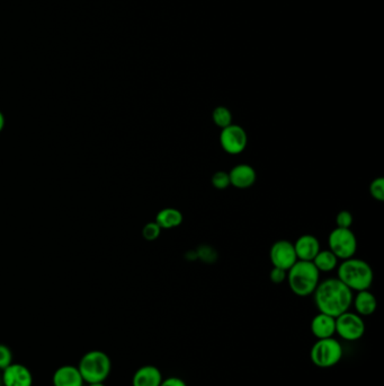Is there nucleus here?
<instances>
[{
	"label": "nucleus",
	"instance_id": "9",
	"mask_svg": "<svg viewBox=\"0 0 384 386\" xmlns=\"http://www.w3.org/2000/svg\"><path fill=\"white\" fill-rule=\"evenodd\" d=\"M270 262L276 268L289 269L298 261L293 243L286 239H279L272 245L270 251Z\"/></svg>",
	"mask_w": 384,
	"mask_h": 386
},
{
	"label": "nucleus",
	"instance_id": "4",
	"mask_svg": "<svg viewBox=\"0 0 384 386\" xmlns=\"http://www.w3.org/2000/svg\"><path fill=\"white\" fill-rule=\"evenodd\" d=\"M85 383H104L112 371V360L109 355L100 350L86 352L77 366Z\"/></svg>",
	"mask_w": 384,
	"mask_h": 386
},
{
	"label": "nucleus",
	"instance_id": "25",
	"mask_svg": "<svg viewBox=\"0 0 384 386\" xmlns=\"http://www.w3.org/2000/svg\"><path fill=\"white\" fill-rule=\"evenodd\" d=\"M197 255H199L201 259L204 260L206 262H213L215 258H217V253H215V251L213 250V248H211V246H206V245L201 246V248H199V251H197Z\"/></svg>",
	"mask_w": 384,
	"mask_h": 386
},
{
	"label": "nucleus",
	"instance_id": "24",
	"mask_svg": "<svg viewBox=\"0 0 384 386\" xmlns=\"http://www.w3.org/2000/svg\"><path fill=\"white\" fill-rule=\"evenodd\" d=\"M13 363V352L9 347L0 343V371L8 367Z\"/></svg>",
	"mask_w": 384,
	"mask_h": 386
},
{
	"label": "nucleus",
	"instance_id": "26",
	"mask_svg": "<svg viewBox=\"0 0 384 386\" xmlns=\"http://www.w3.org/2000/svg\"><path fill=\"white\" fill-rule=\"evenodd\" d=\"M286 276H288V272H286V270L273 267V269H272V272H270V281L273 283H276V285L283 283L285 281H286Z\"/></svg>",
	"mask_w": 384,
	"mask_h": 386
},
{
	"label": "nucleus",
	"instance_id": "16",
	"mask_svg": "<svg viewBox=\"0 0 384 386\" xmlns=\"http://www.w3.org/2000/svg\"><path fill=\"white\" fill-rule=\"evenodd\" d=\"M352 305H354L355 311L358 316H369L374 314L378 307V301L376 296L373 295L369 290H362L358 292L356 296L353 297Z\"/></svg>",
	"mask_w": 384,
	"mask_h": 386
},
{
	"label": "nucleus",
	"instance_id": "14",
	"mask_svg": "<svg viewBox=\"0 0 384 386\" xmlns=\"http://www.w3.org/2000/svg\"><path fill=\"white\" fill-rule=\"evenodd\" d=\"M53 386H84V378L77 366L63 365L53 374Z\"/></svg>",
	"mask_w": 384,
	"mask_h": 386
},
{
	"label": "nucleus",
	"instance_id": "17",
	"mask_svg": "<svg viewBox=\"0 0 384 386\" xmlns=\"http://www.w3.org/2000/svg\"><path fill=\"white\" fill-rule=\"evenodd\" d=\"M184 221L181 210L176 208H164L155 216V223L160 226L162 230H173L179 228Z\"/></svg>",
	"mask_w": 384,
	"mask_h": 386
},
{
	"label": "nucleus",
	"instance_id": "19",
	"mask_svg": "<svg viewBox=\"0 0 384 386\" xmlns=\"http://www.w3.org/2000/svg\"><path fill=\"white\" fill-rule=\"evenodd\" d=\"M232 119L233 117H232L231 111L226 106H217L212 112V120L215 122V126L221 129L232 124Z\"/></svg>",
	"mask_w": 384,
	"mask_h": 386
},
{
	"label": "nucleus",
	"instance_id": "13",
	"mask_svg": "<svg viewBox=\"0 0 384 386\" xmlns=\"http://www.w3.org/2000/svg\"><path fill=\"white\" fill-rule=\"evenodd\" d=\"M310 329L317 340L332 338L336 334V318L318 313L311 321Z\"/></svg>",
	"mask_w": 384,
	"mask_h": 386
},
{
	"label": "nucleus",
	"instance_id": "11",
	"mask_svg": "<svg viewBox=\"0 0 384 386\" xmlns=\"http://www.w3.org/2000/svg\"><path fill=\"white\" fill-rule=\"evenodd\" d=\"M230 184L237 189L252 188L257 180L255 168L249 164H238L229 172Z\"/></svg>",
	"mask_w": 384,
	"mask_h": 386
},
{
	"label": "nucleus",
	"instance_id": "18",
	"mask_svg": "<svg viewBox=\"0 0 384 386\" xmlns=\"http://www.w3.org/2000/svg\"><path fill=\"white\" fill-rule=\"evenodd\" d=\"M338 258L330 250H320L312 260L319 272H330L338 267Z\"/></svg>",
	"mask_w": 384,
	"mask_h": 386
},
{
	"label": "nucleus",
	"instance_id": "5",
	"mask_svg": "<svg viewBox=\"0 0 384 386\" xmlns=\"http://www.w3.org/2000/svg\"><path fill=\"white\" fill-rule=\"evenodd\" d=\"M343 358V347L337 339L327 338L314 342L310 350V359L319 369H330Z\"/></svg>",
	"mask_w": 384,
	"mask_h": 386
},
{
	"label": "nucleus",
	"instance_id": "2",
	"mask_svg": "<svg viewBox=\"0 0 384 386\" xmlns=\"http://www.w3.org/2000/svg\"><path fill=\"white\" fill-rule=\"evenodd\" d=\"M338 279L352 292L369 290L372 286L374 274L371 265L362 259L349 258L338 265Z\"/></svg>",
	"mask_w": 384,
	"mask_h": 386
},
{
	"label": "nucleus",
	"instance_id": "23",
	"mask_svg": "<svg viewBox=\"0 0 384 386\" xmlns=\"http://www.w3.org/2000/svg\"><path fill=\"white\" fill-rule=\"evenodd\" d=\"M353 215L348 210H341L336 216V226L339 228H351L353 225Z\"/></svg>",
	"mask_w": 384,
	"mask_h": 386
},
{
	"label": "nucleus",
	"instance_id": "10",
	"mask_svg": "<svg viewBox=\"0 0 384 386\" xmlns=\"http://www.w3.org/2000/svg\"><path fill=\"white\" fill-rule=\"evenodd\" d=\"M1 384L3 386H33L32 371L23 364L12 363L3 369Z\"/></svg>",
	"mask_w": 384,
	"mask_h": 386
},
{
	"label": "nucleus",
	"instance_id": "22",
	"mask_svg": "<svg viewBox=\"0 0 384 386\" xmlns=\"http://www.w3.org/2000/svg\"><path fill=\"white\" fill-rule=\"evenodd\" d=\"M160 234H162V228H160V226H159L155 221H150V223H148V224L144 226V230H142V236H144V239L150 241V242L159 239Z\"/></svg>",
	"mask_w": 384,
	"mask_h": 386
},
{
	"label": "nucleus",
	"instance_id": "7",
	"mask_svg": "<svg viewBox=\"0 0 384 386\" xmlns=\"http://www.w3.org/2000/svg\"><path fill=\"white\" fill-rule=\"evenodd\" d=\"M365 322L358 313H343L336 318V334L346 341H358L365 334Z\"/></svg>",
	"mask_w": 384,
	"mask_h": 386
},
{
	"label": "nucleus",
	"instance_id": "12",
	"mask_svg": "<svg viewBox=\"0 0 384 386\" xmlns=\"http://www.w3.org/2000/svg\"><path fill=\"white\" fill-rule=\"evenodd\" d=\"M293 245L296 257L300 261H312L321 250L319 239L311 234L300 236Z\"/></svg>",
	"mask_w": 384,
	"mask_h": 386
},
{
	"label": "nucleus",
	"instance_id": "29",
	"mask_svg": "<svg viewBox=\"0 0 384 386\" xmlns=\"http://www.w3.org/2000/svg\"><path fill=\"white\" fill-rule=\"evenodd\" d=\"M89 386H106L104 383H93L89 384Z\"/></svg>",
	"mask_w": 384,
	"mask_h": 386
},
{
	"label": "nucleus",
	"instance_id": "3",
	"mask_svg": "<svg viewBox=\"0 0 384 386\" xmlns=\"http://www.w3.org/2000/svg\"><path fill=\"white\" fill-rule=\"evenodd\" d=\"M289 287L294 295L308 297L312 295L320 283V272L312 261L298 260L288 270Z\"/></svg>",
	"mask_w": 384,
	"mask_h": 386
},
{
	"label": "nucleus",
	"instance_id": "6",
	"mask_svg": "<svg viewBox=\"0 0 384 386\" xmlns=\"http://www.w3.org/2000/svg\"><path fill=\"white\" fill-rule=\"evenodd\" d=\"M329 250L338 260L353 258L358 251V239L351 228H336L328 236Z\"/></svg>",
	"mask_w": 384,
	"mask_h": 386
},
{
	"label": "nucleus",
	"instance_id": "15",
	"mask_svg": "<svg viewBox=\"0 0 384 386\" xmlns=\"http://www.w3.org/2000/svg\"><path fill=\"white\" fill-rule=\"evenodd\" d=\"M162 378V371L153 365L142 366L137 369L132 378V386H160Z\"/></svg>",
	"mask_w": 384,
	"mask_h": 386
},
{
	"label": "nucleus",
	"instance_id": "28",
	"mask_svg": "<svg viewBox=\"0 0 384 386\" xmlns=\"http://www.w3.org/2000/svg\"><path fill=\"white\" fill-rule=\"evenodd\" d=\"M3 127H5V117H3V112L0 111V133L3 131Z\"/></svg>",
	"mask_w": 384,
	"mask_h": 386
},
{
	"label": "nucleus",
	"instance_id": "1",
	"mask_svg": "<svg viewBox=\"0 0 384 386\" xmlns=\"http://www.w3.org/2000/svg\"><path fill=\"white\" fill-rule=\"evenodd\" d=\"M314 304L319 313L337 318L352 306L353 292L338 278L321 281L314 290Z\"/></svg>",
	"mask_w": 384,
	"mask_h": 386
},
{
	"label": "nucleus",
	"instance_id": "27",
	"mask_svg": "<svg viewBox=\"0 0 384 386\" xmlns=\"http://www.w3.org/2000/svg\"><path fill=\"white\" fill-rule=\"evenodd\" d=\"M160 386H187V384H186V382H185L184 380H182V378L171 376V378H164V380H162Z\"/></svg>",
	"mask_w": 384,
	"mask_h": 386
},
{
	"label": "nucleus",
	"instance_id": "20",
	"mask_svg": "<svg viewBox=\"0 0 384 386\" xmlns=\"http://www.w3.org/2000/svg\"><path fill=\"white\" fill-rule=\"evenodd\" d=\"M369 195H372L373 199L376 201L384 200V179L383 177H376L369 184Z\"/></svg>",
	"mask_w": 384,
	"mask_h": 386
},
{
	"label": "nucleus",
	"instance_id": "21",
	"mask_svg": "<svg viewBox=\"0 0 384 386\" xmlns=\"http://www.w3.org/2000/svg\"><path fill=\"white\" fill-rule=\"evenodd\" d=\"M211 183L217 190H226L231 186L229 173L224 171L215 172V175H212Z\"/></svg>",
	"mask_w": 384,
	"mask_h": 386
},
{
	"label": "nucleus",
	"instance_id": "30",
	"mask_svg": "<svg viewBox=\"0 0 384 386\" xmlns=\"http://www.w3.org/2000/svg\"><path fill=\"white\" fill-rule=\"evenodd\" d=\"M0 386H3V384H1V378H0Z\"/></svg>",
	"mask_w": 384,
	"mask_h": 386
},
{
	"label": "nucleus",
	"instance_id": "8",
	"mask_svg": "<svg viewBox=\"0 0 384 386\" xmlns=\"http://www.w3.org/2000/svg\"><path fill=\"white\" fill-rule=\"evenodd\" d=\"M220 144L223 151L229 155H239L248 144V135L246 130L239 124H230L221 129Z\"/></svg>",
	"mask_w": 384,
	"mask_h": 386
}]
</instances>
